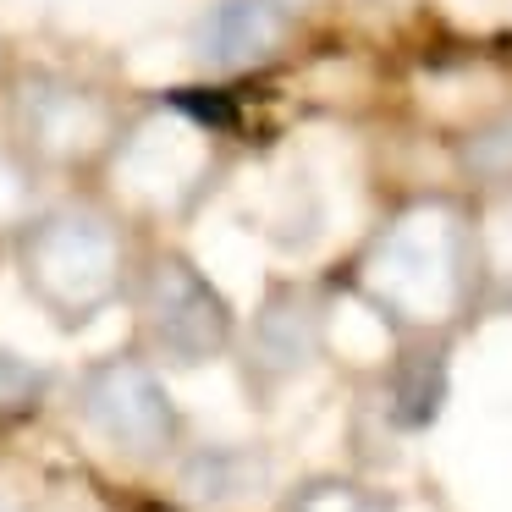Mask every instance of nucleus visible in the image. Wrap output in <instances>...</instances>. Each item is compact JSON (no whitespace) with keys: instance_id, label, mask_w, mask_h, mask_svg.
<instances>
[{"instance_id":"nucleus-1","label":"nucleus","mask_w":512,"mask_h":512,"mask_svg":"<svg viewBox=\"0 0 512 512\" xmlns=\"http://www.w3.org/2000/svg\"><path fill=\"white\" fill-rule=\"evenodd\" d=\"M353 287L391 331L413 342H441L479 303L474 226L457 221L446 204L402 210L353 270Z\"/></svg>"},{"instance_id":"nucleus-2","label":"nucleus","mask_w":512,"mask_h":512,"mask_svg":"<svg viewBox=\"0 0 512 512\" xmlns=\"http://www.w3.org/2000/svg\"><path fill=\"white\" fill-rule=\"evenodd\" d=\"M17 276L61 331H83L133 287V243L122 215L94 199L34 210L17 226Z\"/></svg>"},{"instance_id":"nucleus-3","label":"nucleus","mask_w":512,"mask_h":512,"mask_svg":"<svg viewBox=\"0 0 512 512\" xmlns=\"http://www.w3.org/2000/svg\"><path fill=\"white\" fill-rule=\"evenodd\" d=\"M133 320L138 353L155 369H204L237 342V314L210 276L177 248H160L133 265Z\"/></svg>"},{"instance_id":"nucleus-4","label":"nucleus","mask_w":512,"mask_h":512,"mask_svg":"<svg viewBox=\"0 0 512 512\" xmlns=\"http://www.w3.org/2000/svg\"><path fill=\"white\" fill-rule=\"evenodd\" d=\"M72 408H78L83 430H89L105 452L122 457V463H138V468L171 463V457L182 452V435H188L182 408L171 402L160 369L149 364L138 347L94 358L78 375Z\"/></svg>"},{"instance_id":"nucleus-5","label":"nucleus","mask_w":512,"mask_h":512,"mask_svg":"<svg viewBox=\"0 0 512 512\" xmlns=\"http://www.w3.org/2000/svg\"><path fill=\"white\" fill-rule=\"evenodd\" d=\"M6 138L34 160V171L89 166L122 144V122L100 83L34 67L17 78L12 100H6Z\"/></svg>"},{"instance_id":"nucleus-6","label":"nucleus","mask_w":512,"mask_h":512,"mask_svg":"<svg viewBox=\"0 0 512 512\" xmlns=\"http://www.w3.org/2000/svg\"><path fill=\"white\" fill-rule=\"evenodd\" d=\"M237 364H243V386L259 402H270L276 391H287L292 380H303L314 369L325 347V303L309 287H281L265 292V303L254 309V320L237 331Z\"/></svg>"},{"instance_id":"nucleus-7","label":"nucleus","mask_w":512,"mask_h":512,"mask_svg":"<svg viewBox=\"0 0 512 512\" xmlns=\"http://www.w3.org/2000/svg\"><path fill=\"white\" fill-rule=\"evenodd\" d=\"M287 39V6L281 0H215L193 23V56L210 72L265 67Z\"/></svg>"},{"instance_id":"nucleus-8","label":"nucleus","mask_w":512,"mask_h":512,"mask_svg":"<svg viewBox=\"0 0 512 512\" xmlns=\"http://www.w3.org/2000/svg\"><path fill=\"white\" fill-rule=\"evenodd\" d=\"M270 485V457L259 446H193L177 452V490L204 512H226L254 501Z\"/></svg>"},{"instance_id":"nucleus-9","label":"nucleus","mask_w":512,"mask_h":512,"mask_svg":"<svg viewBox=\"0 0 512 512\" xmlns=\"http://www.w3.org/2000/svg\"><path fill=\"white\" fill-rule=\"evenodd\" d=\"M446 397V353L441 342H413L408 353L397 358V375H391V419H397V430H424V424L435 419V408H441Z\"/></svg>"},{"instance_id":"nucleus-10","label":"nucleus","mask_w":512,"mask_h":512,"mask_svg":"<svg viewBox=\"0 0 512 512\" xmlns=\"http://www.w3.org/2000/svg\"><path fill=\"white\" fill-rule=\"evenodd\" d=\"M474 265H479V298L512 309V199L485 215L474 232Z\"/></svg>"},{"instance_id":"nucleus-11","label":"nucleus","mask_w":512,"mask_h":512,"mask_svg":"<svg viewBox=\"0 0 512 512\" xmlns=\"http://www.w3.org/2000/svg\"><path fill=\"white\" fill-rule=\"evenodd\" d=\"M50 386H56V375H50L45 364H34V358L12 353V347L0 342V424L39 413L50 397Z\"/></svg>"},{"instance_id":"nucleus-12","label":"nucleus","mask_w":512,"mask_h":512,"mask_svg":"<svg viewBox=\"0 0 512 512\" xmlns=\"http://www.w3.org/2000/svg\"><path fill=\"white\" fill-rule=\"evenodd\" d=\"M287 512H391V501L353 479H309L292 490Z\"/></svg>"},{"instance_id":"nucleus-13","label":"nucleus","mask_w":512,"mask_h":512,"mask_svg":"<svg viewBox=\"0 0 512 512\" xmlns=\"http://www.w3.org/2000/svg\"><path fill=\"white\" fill-rule=\"evenodd\" d=\"M463 166L479 182H512V111H501L496 122H485L479 133H468Z\"/></svg>"},{"instance_id":"nucleus-14","label":"nucleus","mask_w":512,"mask_h":512,"mask_svg":"<svg viewBox=\"0 0 512 512\" xmlns=\"http://www.w3.org/2000/svg\"><path fill=\"white\" fill-rule=\"evenodd\" d=\"M0 512H28V501L17 496V490H6V485H0Z\"/></svg>"}]
</instances>
